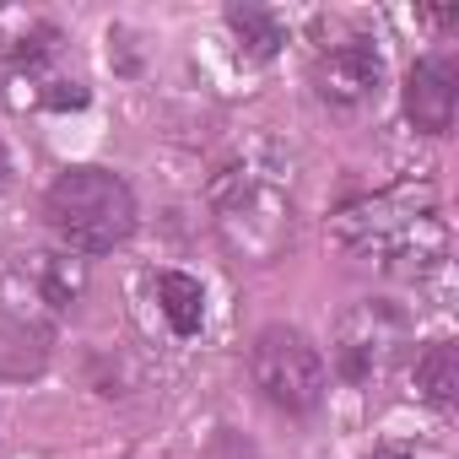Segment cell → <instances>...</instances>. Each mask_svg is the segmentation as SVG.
<instances>
[{
	"mask_svg": "<svg viewBox=\"0 0 459 459\" xmlns=\"http://www.w3.org/2000/svg\"><path fill=\"white\" fill-rule=\"evenodd\" d=\"M335 238L346 255L389 271V276H432L448 255V227L437 216L432 184H394L341 205Z\"/></svg>",
	"mask_w": 459,
	"mask_h": 459,
	"instance_id": "6da1fadb",
	"label": "cell"
},
{
	"mask_svg": "<svg viewBox=\"0 0 459 459\" xmlns=\"http://www.w3.org/2000/svg\"><path fill=\"white\" fill-rule=\"evenodd\" d=\"M211 221H216V238L227 244L233 260L276 265L292 249V233H298L292 178L276 162H260V157L227 162L211 178Z\"/></svg>",
	"mask_w": 459,
	"mask_h": 459,
	"instance_id": "7a4b0ae2",
	"label": "cell"
},
{
	"mask_svg": "<svg viewBox=\"0 0 459 459\" xmlns=\"http://www.w3.org/2000/svg\"><path fill=\"white\" fill-rule=\"evenodd\" d=\"M44 221L71 255H108L135 233L141 211H135V189L125 184V173L82 162V168H65L44 189Z\"/></svg>",
	"mask_w": 459,
	"mask_h": 459,
	"instance_id": "3957f363",
	"label": "cell"
},
{
	"mask_svg": "<svg viewBox=\"0 0 459 459\" xmlns=\"http://www.w3.org/2000/svg\"><path fill=\"white\" fill-rule=\"evenodd\" d=\"M249 378L281 416H314L330 394V362L298 325H265L255 335Z\"/></svg>",
	"mask_w": 459,
	"mask_h": 459,
	"instance_id": "277c9868",
	"label": "cell"
},
{
	"mask_svg": "<svg viewBox=\"0 0 459 459\" xmlns=\"http://www.w3.org/2000/svg\"><path fill=\"white\" fill-rule=\"evenodd\" d=\"M411 351V314L389 298H357L341 319H335V341H330V357H335V373L357 389L378 384L400 357Z\"/></svg>",
	"mask_w": 459,
	"mask_h": 459,
	"instance_id": "5b68a950",
	"label": "cell"
},
{
	"mask_svg": "<svg viewBox=\"0 0 459 459\" xmlns=\"http://www.w3.org/2000/svg\"><path fill=\"white\" fill-rule=\"evenodd\" d=\"M314 92L325 108L335 114H362L378 103L384 92V49L368 39V33H351L341 44H325L314 55V71H308Z\"/></svg>",
	"mask_w": 459,
	"mask_h": 459,
	"instance_id": "8992f818",
	"label": "cell"
},
{
	"mask_svg": "<svg viewBox=\"0 0 459 459\" xmlns=\"http://www.w3.org/2000/svg\"><path fill=\"white\" fill-rule=\"evenodd\" d=\"M459 114V60L454 55H421L405 76V119L421 135H448Z\"/></svg>",
	"mask_w": 459,
	"mask_h": 459,
	"instance_id": "52a82bcc",
	"label": "cell"
},
{
	"mask_svg": "<svg viewBox=\"0 0 459 459\" xmlns=\"http://www.w3.org/2000/svg\"><path fill=\"white\" fill-rule=\"evenodd\" d=\"M49 351H55V330L39 314L0 303V378H6V384L39 378L49 368Z\"/></svg>",
	"mask_w": 459,
	"mask_h": 459,
	"instance_id": "ba28073f",
	"label": "cell"
},
{
	"mask_svg": "<svg viewBox=\"0 0 459 459\" xmlns=\"http://www.w3.org/2000/svg\"><path fill=\"white\" fill-rule=\"evenodd\" d=\"M152 298H157V314L168 319V330L178 341H195L205 330V287L184 271H157L152 276Z\"/></svg>",
	"mask_w": 459,
	"mask_h": 459,
	"instance_id": "9c48e42d",
	"label": "cell"
},
{
	"mask_svg": "<svg viewBox=\"0 0 459 459\" xmlns=\"http://www.w3.org/2000/svg\"><path fill=\"white\" fill-rule=\"evenodd\" d=\"M411 378H416V394H421L427 405L448 411V405L459 400V346H454V341H427V346L416 351Z\"/></svg>",
	"mask_w": 459,
	"mask_h": 459,
	"instance_id": "30bf717a",
	"label": "cell"
},
{
	"mask_svg": "<svg viewBox=\"0 0 459 459\" xmlns=\"http://www.w3.org/2000/svg\"><path fill=\"white\" fill-rule=\"evenodd\" d=\"M227 28H233L238 49H244L249 60H271V55H281V44H287L281 17L265 12V6H227Z\"/></svg>",
	"mask_w": 459,
	"mask_h": 459,
	"instance_id": "8fae6325",
	"label": "cell"
},
{
	"mask_svg": "<svg viewBox=\"0 0 459 459\" xmlns=\"http://www.w3.org/2000/svg\"><path fill=\"white\" fill-rule=\"evenodd\" d=\"M33 287H39V298H44L55 314H65V308H76V298H82V287H87V265L71 260V255H39Z\"/></svg>",
	"mask_w": 459,
	"mask_h": 459,
	"instance_id": "7c38bea8",
	"label": "cell"
},
{
	"mask_svg": "<svg viewBox=\"0 0 459 459\" xmlns=\"http://www.w3.org/2000/svg\"><path fill=\"white\" fill-rule=\"evenodd\" d=\"M205 459H265V454H260V443H255V437H244L238 427H216V437H211Z\"/></svg>",
	"mask_w": 459,
	"mask_h": 459,
	"instance_id": "4fadbf2b",
	"label": "cell"
},
{
	"mask_svg": "<svg viewBox=\"0 0 459 459\" xmlns=\"http://www.w3.org/2000/svg\"><path fill=\"white\" fill-rule=\"evenodd\" d=\"M368 459H421V454L416 448H373Z\"/></svg>",
	"mask_w": 459,
	"mask_h": 459,
	"instance_id": "5bb4252c",
	"label": "cell"
},
{
	"mask_svg": "<svg viewBox=\"0 0 459 459\" xmlns=\"http://www.w3.org/2000/svg\"><path fill=\"white\" fill-rule=\"evenodd\" d=\"M6 178H12V152H6V141H0V189H6Z\"/></svg>",
	"mask_w": 459,
	"mask_h": 459,
	"instance_id": "9a60e30c",
	"label": "cell"
}]
</instances>
